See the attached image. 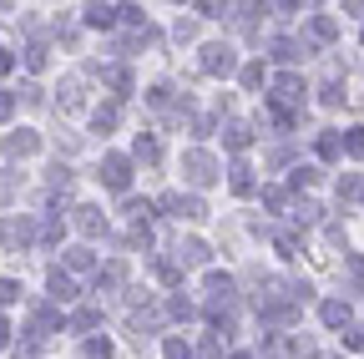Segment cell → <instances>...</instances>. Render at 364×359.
I'll return each instance as SVG.
<instances>
[{"label": "cell", "instance_id": "obj_49", "mask_svg": "<svg viewBox=\"0 0 364 359\" xmlns=\"http://www.w3.org/2000/svg\"><path fill=\"white\" fill-rule=\"evenodd\" d=\"M11 344V324H6V314H0V349Z\"/></svg>", "mask_w": 364, "mask_h": 359}, {"label": "cell", "instance_id": "obj_11", "mask_svg": "<svg viewBox=\"0 0 364 359\" xmlns=\"http://www.w3.org/2000/svg\"><path fill=\"white\" fill-rule=\"evenodd\" d=\"M132 157H136V162H147V167H157V162H162V147H157V137H152V132H136Z\"/></svg>", "mask_w": 364, "mask_h": 359}, {"label": "cell", "instance_id": "obj_20", "mask_svg": "<svg viewBox=\"0 0 364 359\" xmlns=\"http://www.w3.org/2000/svg\"><path fill=\"white\" fill-rule=\"evenodd\" d=\"M36 152V132H16V137H6V157H31Z\"/></svg>", "mask_w": 364, "mask_h": 359}, {"label": "cell", "instance_id": "obj_12", "mask_svg": "<svg viewBox=\"0 0 364 359\" xmlns=\"http://www.w3.org/2000/svg\"><path fill=\"white\" fill-rule=\"evenodd\" d=\"M228 188H233L238 198H248V193L258 188V183H253V167H248V162H233V167H228Z\"/></svg>", "mask_w": 364, "mask_h": 359}, {"label": "cell", "instance_id": "obj_51", "mask_svg": "<svg viewBox=\"0 0 364 359\" xmlns=\"http://www.w3.org/2000/svg\"><path fill=\"white\" fill-rule=\"evenodd\" d=\"M233 359H248V354H233Z\"/></svg>", "mask_w": 364, "mask_h": 359}, {"label": "cell", "instance_id": "obj_34", "mask_svg": "<svg viewBox=\"0 0 364 359\" xmlns=\"http://www.w3.org/2000/svg\"><path fill=\"white\" fill-rule=\"evenodd\" d=\"M167 314H172V319H193V314H198V309H193L188 299H182V294H177V299L167 304Z\"/></svg>", "mask_w": 364, "mask_h": 359}, {"label": "cell", "instance_id": "obj_31", "mask_svg": "<svg viewBox=\"0 0 364 359\" xmlns=\"http://www.w3.org/2000/svg\"><path fill=\"white\" fill-rule=\"evenodd\" d=\"M299 248H304L299 233H279V253H284V258H299Z\"/></svg>", "mask_w": 364, "mask_h": 359}, {"label": "cell", "instance_id": "obj_6", "mask_svg": "<svg viewBox=\"0 0 364 359\" xmlns=\"http://www.w3.org/2000/svg\"><path fill=\"white\" fill-rule=\"evenodd\" d=\"M162 213H172V218H208L203 198H182V193H167L162 198Z\"/></svg>", "mask_w": 364, "mask_h": 359}, {"label": "cell", "instance_id": "obj_35", "mask_svg": "<svg viewBox=\"0 0 364 359\" xmlns=\"http://www.w3.org/2000/svg\"><path fill=\"white\" fill-rule=\"evenodd\" d=\"M294 188H309V183H318V167H294V177H289Z\"/></svg>", "mask_w": 364, "mask_h": 359}, {"label": "cell", "instance_id": "obj_27", "mask_svg": "<svg viewBox=\"0 0 364 359\" xmlns=\"http://www.w3.org/2000/svg\"><path fill=\"white\" fill-rule=\"evenodd\" d=\"M61 233H66L61 218H46V223H41V238H46V243H61Z\"/></svg>", "mask_w": 364, "mask_h": 359}, {"label": "cell", "instance_id": "obj_38", "mask_svg": "<svg viewBox=\"0 0 364 359\" xmlns=\"http://www.w3.org/2000/svg\"><path fill=\"white\" fill-rule=\"evenodd\" d=\"M21 102H26V107H41V102H46V97H41V86H36V81H26V86H21Z\"/></svg>", "mask_w": 364, "mask_h": 359}, {"label": "cell", "instance_id": "obj_45", "mask_svg": "<svg viewBox=\"0 0 364 359\" xmlns=\"http://www.w3.org/2000/svg\"><path fill=\"white\" fill-rule=\"evenodd\" d=\"M198 36V21H177V41H193Z\"/></svg>", "mask_w": 364, "mask_h": 359}, {"label": "cell", "instance_id": "obj_48", "mask_svg": "<svg viewBox=\"0 0 364 359\" xmlns=\"http://www.w3.org/2000/svg\"><path fill=\"white\" fill-rule=\"evenodd\" d=\"M349 268H354V279H364V253H354V258H349Z\"/></svg>", "mask_w": 364, "mask_h": 359}, {"label": "cell", "instance_id": "obj_1", "mask_svg": "<svg viewBox=\"0 0 364 359\" xmlns=\"http://www.w3.org/2000/svg\"><path fill=\"white\" fill-rule=\"evenodd\" d=\"M31 238H36V228H31V218H26V213H11L6 223H0V243H6L11 253L31 248Z\"/></svg>", "mask_w": 364, "mask_h": 359}, {"label": "cell", "instance_id": "obj_33", "mask_svg": "<svg viewBox=\"0 0 364 359\" xmlns=\"http://www.w3.org/2000/svg\"><path fill=\"white\" fill-rule=\"evenodd\" d=\"M26 66H31V71L46 66V46H41V41H31V46H26Z\"/></svg>", "mask_w": 364, "mask_h": 359}, {"label": "cell", "instance_id": "obj_23", "mask_svg": "<svg viewBox=\"0 0 364 359\" xmlns=\"http://www.w3.org/2000/svg\"><path fill=\"white\" fill-rule=\"evenodd\" d=\"M81 107V81H66L61 86V112H76Z\"/></svg>", "mask_w": 364, "mask_h": 359}, {"label": "cell", "instance_id": "obj_16", "mask_svg": "<svg viewBox=\"0 0 364 359\" xmlns=\"http://www.w3.org/2000/svg\"><path fill=\"white\" fill-rule=\"evenodd\" d=\"M122 21V11L117 6H86V26H97V31H112Z\"/></svg>", "mask_w": 364, "mask_h": 359}, {"label": "cell", "instance_id": "obj_46", "mask_svg": "<svg viewBox=\"0 0 364 359\" xmlns=\"http://www.w3.org/2000/svg\"><path fill=\"white\" fill-rule=\"evenodd\" d=\"M203 359H223V344L218 339H203Z\"/></svg>", "mask_w": 364, "mask_h": 359}, {"label": "cell", "instance_id": "obj_30", "mask_svg": "<svg viewBox=\"0 0 364 359\" xmlns=\"http://www.w3.org/2000/svg\"><path fill=\"white\" fill-rule=\"evenodd\" d=\"M46 183H51V188H61V193H66V188H71V167H61V162H56L51 172H46Z\"/></svg>", "mask_w": 364, "mask_h": 359}, {"label": "cell", "instance_id": "obj_47", "mask_svg": "<svg viewBox=\"0 0 364 359\" xmlns=\"http://www.w3.org/2000/svg\"><path fill=\"white\" fill-rule=\"evenodd\" d=\"M6 71H16V56H11L6 46H0V76H6Z\"/></svg>", "mask_w": 364, "mask_h": 359}, {"label": "cell", "instance_id": "obj_21", "mask_svg": "<svg viewBox=\"0 0 364 359\" xmlns=\"http://www.w3.org/2000/svg\"><path fill=\"white\" fill-rule=\"evenodd\" d=\"M117 122H122V107H117V102H107V107L91 112V127H97V132H112Z\"/></svg>", "mask_w": 364, "mask_h": 359}, {"label": "cell", "instance_id": "obj_7", "mask_svg": "<svg viewBox=\"0 0 364 359\" xmlns=\"http://www.w3.org/2000/svg\"><path fill=\"white\" fill-rule=\"evenodd\" d=\"M268 56H273V61H299V56H309V41H294V36H273V41H268Z\"/></svg>", "mask_w": 364, "mask_h": 359}, {"label": "cell", "instance_id": "obj_10", "mask_svg": "<svg viewBox=\"0 0 364 359\" xmlns=\"http://www.w3.org/2000/svg\"><path fill=\"white\" fill-rule=\"evenodd\" d=\"M56 329H61V314H56V309H36V319H31V339L41 344V339H51Z\"/></svg>", "mask_w": 364, "mask_h": 359}, {"label": "cell", "instance_id": "obj_8", "mask_svg": "<svg viewBox=\"0 0 364 359\" xmlns=\"http://www.w3.org/2000/svg\"><path fill=\"white\" fill-rule=\"evenodd\" d=\"M208 263V243L203 238H182L177 243V268H203Z\"/></svg>", "mask_w": 364, "mask_h": 359}, {"label": "cell", "instance_id": "obj_17", "mask_svg": "<svg viewBox=\"0 0 364 359\" xmlns=\"http://www.w3.org/2000/svg\"><path fill=\"white\" fill-rule=\"evenodd\" d=\"M66 268L71 274H91V268H97V253L91 248H66Z\"/></svg>", "mask_w": 364, "mask_h": 359}, {"label": "cell", "instance_id": "obj_4", "mask_svg": "<svg viewBox=\"0 0 364 359\" xmlns=\"http://www.w3.org/2000/svg\"><path fill=\"white\" fill-rule=\"evenodd\" d=\"M233 66H238V56H233V46H228V41L203 46V71H208V76H228Z\"/></svg>", "mask_w": 364, "mask_h": 359}, {"label": "cell", "instance_id": "obj_37", "mask_svg": "<svg viewBox=\"0 0 364 359\" xmlns=\"http://www.w3.org/2000/svg\"><path fill=\"white\" fill-rule=\"evenodd\" d=\"M117 11H122V21H127V26H142V31H147V16H142V6H117Z\"/></svg>", "mask_w": 364, "mask_h": 359}, {"label": "cell", "instance_id": "obj_36", "mask_svg": "<svg viewBox=\"0 0 364 359\" xmlns=\"http://www.w3.org/2000/svg\"><path fill=\"white\" fill-rule=\"evenodd\" d=\"M0 304H21V284L16 279H0Z\"/></svg>", "mask_w": 364, "mask_h": 359}, {"label": "cell", "instance_id": "obj_5", "mask_svg": "<svg viewBox=\"0 0 364 359\" xmlns=\"http://www.w3.org/2000/svg\"><path fill=\"white\" fill-rule=\"evenodd\" d=\"M182 172H188V183H198V188L218 183V162L208 152H188V157H182Z\"/></svg>", "mask_w": 364, "mask_h": 359}, {"label": "cell", "instance_id": "obj_44", "mask_svg": "<svg viewBox=\"0 0 364 359\" xmlns=\"http://www.w3.org/2000/svg\"><path fill=\"white\" fill-rule=\"evenodd\" d=\"M11 112H16V92H0V122H11Z\"/></svg>", "mask_w": 364, "mask_h": 359}, {"label": "cell", "instance_id": "obj_50", "mask_svg": "<svg viewBox=\"0 0 364 359\" xmlns=\"http://www.w3.org/2000/svg\"><path fill=\"white\" fill-rule=\"evenodd\" d=\"M318 359H334V354H318Z\"/></svg>", "mask_w": 364, "mask_h": 359}, {"label": "cell", "instance_id": "obj_42", "mask_svg": "<svg viewBox=\"0 0 364 359\" xmlns=\"http://www.w3.org/2000/svg\"><path fill=\"white\" fill-rule=\"evenodd\" d=\"M263 203H268V208H284L289 193H284V188H263Z\"/></svg>", "mask_w": 364, "mask_h": 359}, {"label": "cell", "instance_id": "obj_15", "mask_svg": "<svg viewBox=\"0 0 364 359\" xmlns=\"http://www.w3.org/2000/svg\"><path fill=\"white\" fill-rule=\"evenodd\" d=\"M223 142L233 147V152H243V147L253 142V127H248V122H228V127H223Z\"/></svg>", "mask_w": 364, "mask_h": 359}, {"label": "cell", "instance_id": "obj_43", "mask_svg": "<svg viewBox=\"0 0 364 359\" xmlns=\"http://www.w3.org/2000/svg\"><path fill=\"white\" fill-rule=\"evenodd\" d=\"M344 344H349V349H364V324H354V329H344Z\"/></svg>", "mask_w": 364, "mask_h": 359}, {"label": "cell", "instance_id": "obj_29", "mask_svg": "<svg viewBox=\"0 0 364 359\" xmlns=\"http://www.w3.org/2000/svg\"><path fill=\"white\" fill-rule=\"evenodd\" d=\"M243 86H248V92H258V86H263V61H248V66H243Z\"/></svg>", "mask_w": 364, "mask_h": 359}, {"label": "cell", "instance_id": "obj_32", "mask_svg": "<svg viewBox=\"0 0 364 359\" xmlns=\"http://www.w3.org/2000/svg\"><path fill=\"white\" fill-rule=\"evenodd\" d=\"M344 152H349V157H364V127H354L349 137H344Z\"/></svg>", "mask_w": 364, "mask_h": 359}, {"label": "cell", "instance_id": "obj_24", "mask_svg": "<svg viewBox=\"0 0 364 359\" xmlns=\"http://www.w3.org/2000/svg\"><path fill=\"white\" fill-rule=\"evenodd\" d=\"M318 213H324V208H318V203H309V198H304V203L294 208V223H304V228H309V223H318Z\"/></svg>", "mask_w": 364, "mask_h": 359}, {"label": "cell", "instance_id": "obj_41", "mask_svg": "<svg viewBox=\"0 0 364 359\" xmlns=\"http://www.w3.org/2000/svg\"><path fill=\"white\" fill-rule=\"evenodd\" d=\"M147 102H152V107H167V102H172V86H152Z\"/></svg>", "mask_w": 364, "mask_h": 359}, {"label": "cell", "instance_id": "obj_18", "mask_svg": "<svg viewBox=\"0 0 364 359\" xmlns=\"http://www.w3.org/2000/svg\"><path fill=\"white\" fill-rule=\"evenodd\" d=\"M309 36H314V41H324V46H329V41L339 36V21H334V16H314V21H309Z\"/></svg>", "mask_w": 364, "mask_h": 359}, {"label": "cell", "instance_id": "obj_40", "mask_svg": "<svg viewBox=\"0 0 364 359\" xmlns=\"http://www.w3.org/2000/svg\"><path fill=\"white\" fill-rule=\"evenodd\" d=\"M339 102H344V86L329 81V86H324V107H339Z\"/></svg>", "mask_w": 364, "mask_h": 359}, {"label": "cell", "instance_id": "obj_2", "mask_svg": "<svg viewBox=\"0 0 364 359\" xmlns=\"http://www.w3.org/2000/svg\"><path fill=\"white\" fill-rule=\"evenodd\" d=\"M102 183H107L112 193H127V183H132V157L107 152V157H102Z\"/></svg>", "mask_w": 364, "mask_h": 359}, {"label": "cell", "instance_id": "obj_14", "mask_svg": "<svg viewBox=\"0 0 364 359\" xmlns=\"http://www.w3.org/2000/svg\"><path fill=\"white\" fill-rule=\"evenodd\" d=\"M46 284H51V294L66 304V299H76V279L66 274V268H51V274H46Z\"/></svg>", "mask_w": 364, "mask_h": 359}, {"label": "cell", "instance_id": "obj_13", "mask_svg": "<svg viewBox=\"0 0 364 359\" xmlns=\"http://www.w3.org/2000/svg\"><path fill=\"white\" fill-rule=\"evenodd\" d=\"M318 319H324L329 329H344L349 324V304L344 299H324V304H318Z\"/></svg>", "mask_w": 364, "mask_h": 359}, {"label": "cell", "instance_id": "obj_9", "mask_svg": "<svg viewBox=\"0 0 364 359\" xmlns=\"http://www.w3.org/2000/svg\"><path fill=\"white\" fill-rule=\"evenodd\" d=\"M76 228H81L86 238H102V233H107V213H102V208H91V203L76 208Z\"/></svg>", "mask_w": 364, "mask_h": 359}, {"label": "cell", "instance_id": "obj_22", "mask_svg": "<svg viewBox=\"0 0 364 359\" xmlns=\"http://www.w3.org/2000/svg\"><path fill=\"white\" fill-rule=\"evenodd\" d=\"M152 268H157V279H162V284H182V268H177L172 258H152Z\"/></svg>", "mask_w": 364, "mask_h": 359}, {"label": "cell", "instance_id": "obj_25", "mask_svg": "<svg viewBox=\"0 0 364 359\" xmlns=\"http://www.w3.org/2000/svg\"><path fill=\"white\" fill-rule=\"evenodd\" d=\"M344 152V137H334V132H324V137H318V157H339Z\"/></svg>", "mask_w": 364, "mask_h": 359}, {"label": "cell", "instance_id": "obj_3", "mask_svg": "<svg viewBox=\"0 0 364 359\" xmlns=\"http://www.w3.org/2000/svg\"><path fill=\"white\" fill-rule=\"evenodd\" d=\"M304 92H309V86L299 76H279V81H273V107L294 117V107H304Z\"/></svg>", "mask_w": 364, "mask_h": 359}, {"label": "cell", "instance_id": "obj_26", "mask_svg": "<svg viewBox=\"0 0 364 359\" xmlns=\"http://www.w3.org/2000/svg\"><path fill=\"white\" fill-rule=\"evenodd\" d=\"M162 354H167V359H193V349H188V339H177V334H172V339L162 344Z\"/></svg>", "mask_w": 364, "mask_h": 359}, {"label": "cell", "instance_id": "obj_28", "mask_svg": "<svg viewBox=\"0 0 364 359\" xmlns=\"http://www.w3.org/2000/svg\"><path fill=\"white\" fill-rule=\"evenodd\" d=\"M102 324V314L97 309H81V314H71V329H97Z\"/></svg>", "mask_w": 364, "mask_h": 359}, {"label": "cell", "instance_id": "obj_39", "mask_svg": "<svg viewBox=\"0 0 364 359\" xmlns=\"http://www.w3.org/2000/svg\"><path fill=\"white\" fill-rule=\"evenodd\" d=\"M86 359H112V344H107V339H91V344H86Z\"/></svg>", "mask_w": 364, "mask_h": 359}, {"label": "cell", "instance_id": "obj_19", "mask_svg": "<svg viewBox=\"0 0 364 359\" xmlns=\"http://www.w3.org/2000/svg\"><path fill=\"white\" fill-rule=\"evenodd\" d=\"M102 81L112 86L117 97H127V92H132V76H127V66H102Z\"/></svg>", "mask_w": 364, "mask_h": 359}]
</instances>
